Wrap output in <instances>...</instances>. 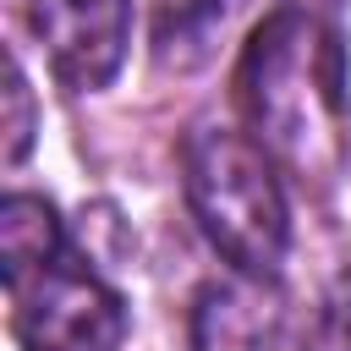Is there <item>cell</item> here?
Wrapping results in <instances>:
<instances>
[{"label": "cell", "mask_w": 351, "mask_h": 351, "mask_svg": "<svg viewBox=\"0 0 351 351\" xmlns=\"http://www.w3.org/2000/svg\"><path fill=\"white\" fill-rule=\"evenodd\" d=\"M236 99L247 110L252 137L302 181H335L346 170V38L318 5L285 0L252 27L236 66Z\"/></svg>", "instance_id": "cell-1"}, {"label": "cell", "mask_w": 351, "mask_h": 351, "mask_svg": "<svg viewBox=\"0 0 351 351\" xmlns=\"http://www.w3.org/2000/svg\"><path fill=\"white\" fill-rule=\"evenodd\" d=\"M181 181L208 247L230 269L274 280L291 247V208L269 148L230 126H197L181 148Z\"/></svg>", "instance_id": "cell-2"}, {"label": "cell", "mask_w": 351, "mask_h": 351, "mask_svg": "<svg viewBox=\"0 0 351 351\" xmlns=\"http://www.w3.org/2000/svg\"><path fill=\"white\" fill-rule=\"evenodd\" d=\"M11 302L22 351H115L126 340V302L88 263H55L11 291Z\"/></svg>", "instance_id": "cell-3"}, {"label": "cell", "mask_w": 351, "mask_h": 351, "mask_svg": "<svg viewBox=\"0 0 351 351\" xmlns=\"http://www.w3.org/2000/svg\"><path fill=\"white\" fill-rule=\"evenodd\" d=\"M27 22L71 93L104 88L132 44V0H33Z\"/></svg>", "instance_id": "cell-4"}, {"label": "cell", "mask_w": 351, "mask_h": 351, "mask_svg": "<svg viewBox=\"0 0 351 351\" xmlns=\"http://www.w3.org/2000/svg\"><path fill=\"white\" fill-rule=\"evenodd\" d=\"M285 329V302L274 280L230 269L225 280H203L186 313L192 351H274Z\"/></svg>", "instance_id": "cell-5"}, {"label": "cell", "mask_w": 351, "mask_h": 351, "mask_svg": "<svg viewBox=\"0 0 351 351\" xmlns=\"http://www.w3.org/2000/svg\"><path fill=\"white\" fill-rule=\"evenodd\" d=\"M60 263V214L38 192H11L0 203V280L5 291H22L44 269Z\"/></svg>", "instance_id": "cell-6"}, {"label": "cell", "mask_w": 351, "mask_h": 351, "mask_svg": "<svg viewBox=\"0 0 351 351\" xmlns=\"http://www.w3.org/2000/svg\"><path fill=\"white\" fill-rule=\"evenodd\" d=\"M143 5H148V22H154V44H159V55H170V44L197 38V33L219 16V0H143Z\"/></svg>", "instance_id": "cell-7"}, {"label": "cell", "mask_w": 351, "mask_h": 351, "mask_svg": "<svg viewBox=\"0 0 351 351\" xmlns=\"http://www.w3.org/2000/svg\"><path fill=\"white\" fill-rule=\"evenodd\" d=\"M0 132H5V143H0L5 165H22L27 148H33V88H27L16 55L5 60V126H0Z\"/></svg>", "instance_id": "cell-8"}, {"label": "cell", "mask_w": 351, "mask_h": 351, "mask_svg": "<svg viewBox=\"0 0 351 351\" xmlns=\"http://www.w3.org/2000/svg\"><path fill=\"white\" fill-rule=\"evenodd\" d=\"M329 307H335V329L351 340V269L335 280V296H329Z\"/></svg>", "instance_id": "cell-9"}]
</instances>
